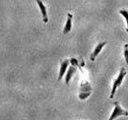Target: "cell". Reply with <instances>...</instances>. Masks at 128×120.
<instances>
[{
	"mask_svg": "<svg viewBox=\"0 0 128 120\" xmlns=\"http://www.w3.org/2000/svg\"><path fill=\"white\" fill-rule=\"evenodd\" d=\"M126 74H127V72L125 69V68H121V69L120 70L119 75H117V77L114 79L113 83H112V90H111L110 96H109L110 99H112V98L114 97V95L116 94V90H117V89L121 86V84H122V83H123V81L125 78V76L126 75Z\"/></svg>",
	"mask_w": 128,
	"mask_h": 120,
	"instance_id": "6da1fadb",
	"label": "cell"
},
{
	"mask_svg": "<svg viewBox=\"0 0 128 120\" xmlns=\"http://www.w3.org/2000/svg\"><path fill=\"white\" fill-rule=\"evenodd\" d=\"M121 116H128V112L122 108L119 101L114 102V109L108 120H115Z\"/></svg>",
	"mask_w": 128,
	"mask_h": 120,
	"instance_id": "7a4b0ae2",
	"label": "cell"
},
{
	"mask_svg": "<svg viewBox=\"0 0 128 120\" xmlns=\"http://www.w3.org/2000/svg\"><path fill=\"white\" fill-rule=\"evenodd\" d=\"M71 64V61L70 59H63L60 61V68H59V72H58V83L60 81H62V78L64 75L66 74L68 68H69Z\"/></svg>",
	"mask_w": 128,
	"mask_h": 120,
	"instance_id": "3957f363",
	"label": "cell"
},
{
	"mask_svg": "<svg viewBox=\"0 0 128 120\" xmlns=\"http://www.w3.org/2000/svg\"><path fill=\"white\" fill-rule=\"evenodd\" d=\"M107 44V41H103L102 42H100L99 44L97 45V46L94 48V50H93V52L90 53V59L91 61H94L96 60V57L99 55L100 53H101L103 50V48L104 47V46Z\"/></svg>",
	"mask_w": 128,
	"mask_h": 120,
	"instance_id": "277c9868",
	"label": "cell"
},
{
	"mask_svg": "<svg viewBox=\"0 0 128 120\" xmlns=\"http://www.w3.org/2000/svg\"><path fill=\"white\" fill-rule=\"evenodd\" d=\"M36 2H37L38 7H40V12L42 14V21L45 24L48 23L49 21V18H48V14H47V10H46V7L44 5L43 2L41 1V0H36Z\"/></svg>",
	"mask_w": 128,
	"mask_h": 120,
	"instance_id": "5b68a950",
	"label": "cell"
},
{
	"mask_svg": "<svg viewBox=\"0 0 128 120\" xmlns=\"http://www.w3.org/2000/svg\"><path fill=\"white\" fill-rule=\"evenodd\" d=\"M76 71H77V67L74 66V65H70L64 76V81L66 85H68L71 79L73 77V75L76 73Z\"/></svg>",
	"mask_w": 128,
	"mask_h": 120,
	"instance_id": "8992f818",
	"label": "cell"
},
{
	"mask_svg": "<svg viewBox=\"0 0 128 120\" xmlns=\"http://www.w3.org/2000/svg\"><path fill=\"white\" fill-rule=\"evenodd\" d=\"M72 17H73L72 14L71 13H68V14H67V20H66V23H65L64 28V30H63V34L64 35L69 33L71 29H72Z\"/></svg>",
	"mask_w": 128,
	"mask_h": 120,
	"instance_id": "52a82bcc",
	"label": "cell"
},
{
	"mask_svg": "<svg viewBox=\"0 0 128 120\" xmlns=\"http://www.w3.org/2000/svg\"><path fill=\"white\" fill-rule=\"evenodd\" d=\"M92 92V86L87 80H82L80 86L79 93H90Z\"/></svg>",
	"mask_w": 128,
	"mask_h": 120,
	"instance_id": "ba28073f",
	"label": "cell"
},
{
	"mask_svg": "<svg viewBox=\"0 0 128 120\" xmlns=\"http://www.w3.org/2000/svg\"><path fill=\"white\" fill-rule=\"evenodd\" d=\"M120 13L124 17V19L126 20V31L128 32V10L126 9H120Z\"/></svg>",
	"mask_w": 128,
	"mask_h": 120,
	"instance_id": "9c48e42d",
	"label": "cell"
},
{
	"mask_svg": "<svg viewBox=\"0 0 128 120\" xmlns=\"http://www.w3.org/2000/svg\"><path fill=\"white\" fill-rule=\"evenodd\" d=\"M92 94V92L90 93H79L78 97L80 101H85L86 100L88 97H90V96Z\"/></svg>",
	"mask_w": 128,
	"mask_h": 120,
	"instance_id": "30bf717a",
	"label": "cell"
},
{
	"mask_svg": "<svg viewBox=\"0 0 128 120\" xmlns=\"http://www.w3.org/2000/svg\"><path fill=\"white\" fill-rule=\"evenodd\" d=\"M124 60L126 63V64L128 65V44L124 45Z\"/></svg>",
	"mask_w": 128,
	"mask_h": 120,
	"instance_id": "8fae6325",
	"label": "cell"
}]
</instances>
